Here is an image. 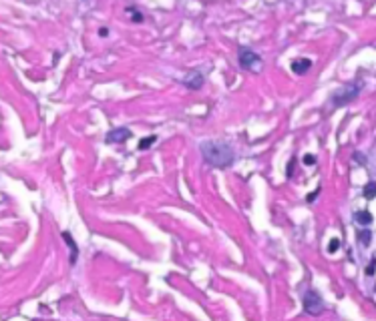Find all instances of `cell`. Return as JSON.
<instances>
[{
	"instance_id": "15",
	"label": "cell",
	"mask_w": 376,
	"mask_h": 321,
	"mask_svg": "<svg viewBox=\"0 0 376 321\" xmlns=\"http://www.w3.org/2000/svg\"><path fill=\"white\" fill-rule=\"evenodd\" d=\"M338 247H340V241H338V239H332V243H330L328 251H330V253H336V251H338Z\"/></svg>"
},
{
	"instance_id": "6",
	"label": "cell",
	"mask_w": 376,
	"mask_h": 321,
	"mask_svg": "<svg viewBox=\"0 0 376 321\" xmlns=\"http://www.w3.org/2000/svg\"><path fill=\"white\" fill-rule=\"evenodd\" d=\"M181 82L185 84L189 91H199V89L203 87V82H205V76H203L199 71H189V73L183 76Z\"/></svg>"
},
{
	"instance_id": "2",
	"label": "cell",
	"mask_w": 376,
	"mask_h": 321,
	"mask_svg": "<svg viewBox=\"0 0 376 321\" xmlns=\"http://www.w3.org/2000/svg\"><path fill=\"white\" fill-rule=\"evenodd\" d=\"M362 89H364V82H362V80H350V82H346L344 87H340V89H336V91L332 93V96H330L332 107H334V109H340V107L352 103V100H354L358 94H360Z\"/></svg>"
},
{
	"instance_id": "3",
	"label": "cell",
	"mask_w": 376,
	"mask_h": 321,
	"mask_svg": "<svg viewBox=\"0 0 376 321\" xmlns=\"http://www.w3.org/2000/svg\"><path fill=\"white\" fill-rule=\"evenodd\" d=\"M237 62L241 69L252 71V73H259V69H261V57L248 46H241L237 50Z\"/></svg>"
},
{
	"instance_id": "19",
	"label": "cell",
	"mask_w": 376,
	"mask_h": 321,
	"mask_svg": "<svg viewBox=\"0 0 376 321\" xmlns=\"http://www.w3.org/2000/svg\"><path fill=\"white\" fill-rule=\"evenodd\" d=\"M99 35H101V37H107V35H109V28H99Z\"/></svg>"
},
{
	"instance_id": "13",
	"label": "cell",
	"mask_w": 376,
	"mask_h": 321,
	"mask_svg": "<svg viewBox=\"0 0 376 321\" xmlns=\"http://www.w3.org/2000/svg\"><path fill=\"white\" fill-rule=\"evenodd\" d=\"M127 12H131L133 16H131V19H133L135 22H143V14L139 12V10H133V8H127Z\"/></svg>"
},
{
	"instance_id": "8",
	"label": "cell",
	"mask_w": 376,
	"mask_h": 321,
	"mask_svg": "<svg viewBox=\"0 0 376 321\" xmlns=\"http://www.w3.org/2000/svg\"><path fill=\"white\" fill-rule=\"evenodd\" d=\"M62 239L67 241V245H69V249H71V257H69V261H71V265H75V263H77V257H79V247H77V243H75V239H73V235H71L69 231H62Z\"/></svg>"
},
{
	"instance_id": "16",
	"label": "cell",
	"mask_w": 376,
	"mask_h": 321,
	"mask_svg": "<svg viewBox=\"0 0 376 321\" xmlns=\"http://www.w3.org/2000/svg\"><path fill=\"white\" fill-rule=\"evenodd\" d=\"M304 163H306V165H314V163H316V157H314V155H306V157H304Z\"/></svg>"
},
{
	"instance_id": "11",
	"label": "cell",
	"mask_w": 376,
	"mask_h": 321,
	"mask_svg": "<svg viewBox=\"0 0 376 321\" xmlns=\"http://www.w3.org/2000/svg\"><path fill=\"white\" fill-rule=\"evenodd\" d=\"M155 141H157V137H155V134H149V137H143V139L139 141V149H141V151H147V149H151Z\"/></svg>"
},
{
	"instance_id": "18",
	"label": "cell",
	"mask_w": 376,
	"mask_h": 321,
	"mask_svg": "<svg viewBox=\"0 0 376 321\" xmlns=\"http://www.w3.org/2000/svg\"><path fill=\"white\" fill-rule=\"evenodd\" d=\"M318 193H320V189H316V191H314L312 195H308V201H310V203H312V201L316 199V195H318Z\"/></svg>"
},
{
	"instance_id": "12",
	"label": "cell",
	"mask_w": 376,
	"mask_h": 321,
	"mask_svg": "<svg viewBox=\"0 0 376 321\" xmlns=\"http://www.w3.org/2000/svg\"><path fill=\"white\" fill-rule=\"evenodd\" d=\"M364 197H366L368 201L376 197V183H374V181H370V183H366V187H364Z\"/></svg>"
},
{
	"instance_id": "9",
	"label": "cell",
	"mask_w": 376,
	"mask_h": 321,
	"mask_svg": "<svg viewBox=\"0 0 376 321\" xmlns=\"http://www.w3.org/2000/svg\"><path fill=\"white\" fill-rule=\"evenodd\" d=\"M354 219H356V223H360V225H372V215L368 213V211H358L356 215H354Z\"/></svg>"
},
{
	"instance_id": "5",
	"label": "cell",
	"mask_w": 376,
	"mask_h": 321,
	"mask_svg": "<svg viewBox=\"0 0 376 321\" xmlns=\"http://www.w3.org/2000/svg\"><path fill=\"white\" fill-rule=\"evenodd\" d=\"M129 139H131V131H129L127 127L111 129V131L107 132V137H105L107 145H121V143H125V141H129Z\"/></svg>"
},
{
	"instance_id": "14",
	"label": "cell",
	"mask_w": 376,
	"mask_h": 321,
	"mask_svg": "<svg viewBox=\"0 0 376 321\" xmlns=\"http://www.w3.org/2000/svg\"><path fill=\"white\" fill-rule=\"evenodd\" d=\"M374 263H376V259H370V263H368V267H366V277H372V275H374Z\"/></svg>"
},
{
	"instance_id": "4",
	"label": "cell",
	"mask_w": 376,
	"mask_h": 321,
	"mask_svg": "<svg viewBox=\"0 0 376 321\" xmlns=\"http://www.w3.org/2000/svg\"><path fill=\"white\" fill-rule=\"evenodd\" d=\"M304 311L310 313V315H320L324 311V299L320 297V293L316 289H308L306 295H304Z\"/></svg>"
},
{
	"instance_id": "17",
	"label": "cell",
	"mask_w": 376,
	"mask_h": 321,
	"mask_svg": "<svg viewBox=\"0 0 376 321\" xmlns=\"http://www.w3.org/2000/svg\"><path fill=\"white\" fill-rule=\"evenodd\" d=\"M354 159H356V163L366 165V157H364V155H358V153H356V155H354Z\"/></svg>"
},
{
	"instance_id": "10",
	"label": "cell",
	"mask_w": 376,
	"mask_h": 321,
	"mask_svg": "<svg viewBox=\"0 0 376 321\" xmlns=\"http://www.w3.org/2000/svg\"><path fill=\"white\" fill-rule=\"evenodd\" d=\"M370 241H372V231L370 229H360L358 231V243H362L364 247H368L370 245Z\"/></svg>"
},
{
	"instance_id": "7",
	"label": "cell",
	"mask_w": 376,
	"mask_h": 321,
	"mask_svg": "<svg viewBox=\"0 0 376 321\" xmlns=\"http://www.w3.org/2000/svg\"><path fill=\"white\" fill-rule=\"evenodd\" d=\"M310 69H312V60H310V58H294L292 60V71L296 73L298 76L306 75Z\"/></svg>"
},
{
	"instance_id": "1",
	"label": "cell",
	"mask_w": 376,
	"mask_h": 321,
	"mask_svg": "<svg viewBox=\"0 0 376 321\" xmlns=\"http://www.w3.org/2000/svg\"><path fill=\"white\" fill-rule=\"evenodd\" d=\"M199 149L205 163L216 169H227L236 163V151L223 141H203Z\"/></svg>"
}]
</instances>
